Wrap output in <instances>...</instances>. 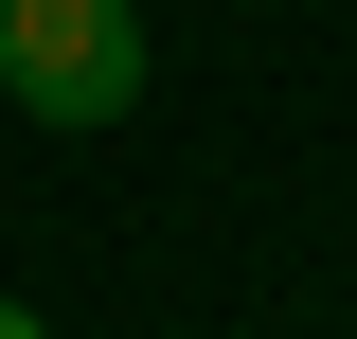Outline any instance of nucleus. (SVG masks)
I'll list each match as a JSON object with an SVG mask.
<instances>
[{
	"instance_id": "nucleus-1",
	"label": "nucleus",
	"mask_w": 357,
	"mask_h": 339,
	"mask_svg": "<svg viewBox=\"0 0 357 339\" xmlns=\"http://www.w3.org/2000/svg\"><path fill=\"white\" fill-rule=\"evenodd\" d=\"M143 72H161V18L143 0H0V107H36V126H126Z\"/></svg>"
}]
</instances>
